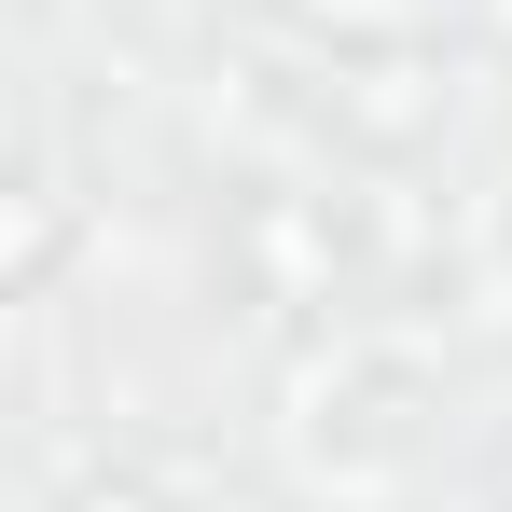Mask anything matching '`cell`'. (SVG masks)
I'll return each mask as SVG.
<instances>
[{
  "mask_svg": "<svg viewBox=\"0 0 512 512\" xmlns=\"http://www.w3.org/2000/svg\"><path fill=\"white\" fill-rule=\"evenodd\" d=\"M499 499H512V457H499Z\"/></svg>",
  "mask_w": 512,
  "mask_h": 512,
  "instance_id": "obj_3",
  "label": "cell"
},
{
  "mask_svg": "<svg viewBox=\"0 0 512 512\" xmlns=\"http://www.w3.org/2000/svg\"><path fill=\"white\" fill-rule=\"evenodd\" d=\"M70 512H153V485H97V499H70Z\"/></svg>",
  "mask_w": 512,
  "mask_h": 512,
  "instance_id": "obj_2",
  "label": "cell"
},
{
  "mask_svg": "<svg viewBox=\"0 0 512 512\" xmlns=\"http://www.w3.org/2000/svg\"><path fill=\"white\" fill-rule=\"evenodd\" d=\"M236 250H250L291 305H305V291H333V222H305L291 194H250V208H236Z\"/></svg>",
  "mask_w": 512,
  "mask_h": 512,
  "instance_id": "obj_1",
  "label": "cell"
}]
</instances>
